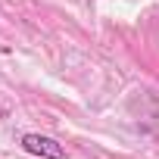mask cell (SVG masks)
Here are the masks:
<instances>
[{
    "label": "cell",
    "mask_w": 159,
    "mask_h": 159,
    "mask_svg": "<svg viewBox=\"0 0 159 159\" xmlns=\"http://www.w3.org/2000/svg\"><path fill=\"white\" fill-rule=\"evenodd\" d=\"M22 150L31 153V156H44V159H66V150L62 143H56L53 137H44V134H22Z\"/></svg>",
    "instance_id": "cell-1"
}]
</instances>
